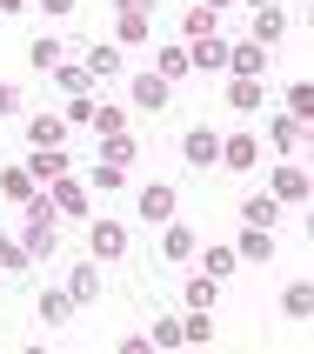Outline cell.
I'll return each mask as SVG.
<instances>
[{
  "label": "cell",
  "instance_id": "26",
  "mask_svg": "<svg viewBox=\"0 0 314 354\" xmlns=\"http://www.w3.org/2000/svg\"><path fill=\"white\" fill-rule=\"evenodd\" d=\"M181 341H214V315H207V308H194V315L181 321Z\"/></svg>",
  "mask_w": 314,
  "mask_h": 354
},
{
  "label": "cell",
  "instance_id": "24",
  "mask_svg": "<svg viewBox=\"0 0 314 354\" xmlns=\"http://www.w3.org/2000/svg\"><path fill=\"white\" fill-rule=\"evenodd\" d=\"M214 301H221V281L214 274H194V281H187V308H214Z\"/></svg>",
  "mask_w": 314,
  "mask_h": 354
},
{
  "label": "cell",
  "instance_id": "18",
  "mask_svg": "<svg viewBox=\"0 0 314 354\" xmlns=\"http://www.w3.org/2000/svg\"><path fill=\"white\" fill-rule=\"evenodd\" d=\"M275 201H308V174L301 167H275Z\"/></svg>",
  "mask_w": 314,
  "mask_h": 354
},
{
  "label": "cell",
  "instance_id": "28",
  "mask_svg": "<svg viewBox=\"0 0 314 354\" xmlns=\"http://www.w3.org/2000/svg\"><path fill=\"white\" fill-rule=\"evenodd\" d=\"M27 261H34V254H27V248H20V241H7V234H0V268H7V274H20V268H27Z\"/></svg>",
  "mask_w": 314,
  "mask_h": 354
},
{
  "label": "cell",
  "instance_id": "22",
  "mask_svg": "<svg viewBox=\"0 0 314 354\" xmlns=\"http://www.w3.org/2000/svg\"><path fill=\"white\" fill-rule=\"evenodd\" d=\"M27 134H34V147H67V127H60L54 114H34V127H27Z\"/></svg>",
  "mask_w": 314,
  "mask_h": 354
},
{
  "label": "cell",
  "instance_id": "16",
  "mask_svg": "<svg viewBox=\"0 0 314 354\" xmlns=\"http://www.w3.org/2000/svg\"><path fill=\"white\" fill-rule=\"evenodd\" d=\"M47 201H54V214H80V207H87V187H74V180L60 174V180H54V194H47Z\"/></svg>",
  "mask_w": 314,
  "mask_h": 354
},
{
  "label": "cell",
  "instance_id": "38",
  "mask_svg": "<svg viewBox=\"0 0 314 354\" xmlns=\"http://www.w3.org/2000/svg\"><path fill=\"white\" fill-rule=\"evenodd\" d=\"M40 14H74V0H40Z\"/></svg>",
  "mask_w": 314,
  "mask_h": 354
},
{
  "label": "cell",
  "instance_id": "19",
  "mask_svg": "<svg viewBox=\"0 0 314 354\" xmlns=\"http://www.w3.org/2000/svg\"><path fill=\"white\" fill-rule=\"evenodd\" d=\"M0 194L7 201H34V174H27V167H0Z\"/></svg>",
  "mask_w": 314,
  "mask_h": 354
},
{
  "label": "cell",
  "instance_id": "8",
  "mask_svg": "<svg viewBox=\"0 0 314 354\" xmlns=\"http://www.w3.org/2000/svg\"><path fill=\"white\" fill-rule=\"evenodd\" d=\"M181 194L174 187H140V221H174Z\"/></svg>",
  "mask_w": 314,
  "mask_h": 354
},
{
  "label": "cell",
  "instance_id": "30",
  "mask_svg": "<svg viewBox=\"0 0 314 354\" xmlns=\"http://www.w3.org/2000/svg\"><path fill=\"white\" fill-rule=\"evenodd\" d=\"M54 74H60V87H67V94H87V80H94V74H87V67H67V60H60Z\"/></svg>",
  "mask_w": 314,
  "mask_h": 354
},
{
  "label": "cell",
  "instance_id": "40",
  "mask_svg": "<svg viewBox=\"0 0 314 354\" xmlns=\"http://www.w3.org/2000/svg\"><path fill=\"white\" fill-rule=\"evenodd\" d=\"M201 7H214V14H221V7H228V0H201Z\"/></svg>",
  "mask_w": 314,
  "mask_h": 354
},
{
  "label": "cell",
  "instance_id": "33",
  "mask_svg": "<svg viewBox=\"0 0 314 354\" xmlns=\"http://www.w3.org/2000/svg\"><path fill=\"white\" fill-rule=\"evenodd\" d=\"M120 120H127L120 107H94V120H87V127H100V134H120Z\"/></svg>",
  "mask_w": 314,
  "mask_h": 354
},
{
  "label": "cell",
  "instance_id": "25",
  "mask_svg": "<svg viewBox=\"0 0 314 354\" xmlns=\"http://www.w3.org/2000/svg\"><path fill=\"white\" fill-rule=\"evenodd\" d=\"M201 274L228 281V274H234V248H207V254H201Z\"/></svg>",
  "mask_w": 314,
  "mask_h": 354
},
{
  "label": "cell",
  "instance_id": "32",
  "mask_svg": "<svg viewBox=\"0 0 314 354\" xmlns=\"http://www.w3.org/2000/svg\"><path fill=\"white\" fill-rule=\"evenodd\" d=\"M181 341V321H154V328H147V348H174Z\"/></svg>",
  "mask_w": 314,
  "mask_h": 354
},
{
  "label": "cell",
  "instance_id": "10",
  "mask_svg": "<svg viewBox=\"0 0 314 354\" xmlns=\"http://www.w3.org/2000/svg\"><path fill=\"white\" fill-rule=\"evenodd\" d=\"M67 295H74V308L100 295V268H94V261H74V268H67Z\"/></svg>",
  "mask_w": 314,
  "mask_h": 354
},
{
  "label": "cell",
  "instance_id": "31",
  "mask_svg": "<svg viewBox=\"0 0 314 354\" xmlns=\"http://www.w3.org/2000/svg\"><path fill=\"white\" fill-rule=\"evenodd\" d=\"M27 60H34V67H47V74H54V67H60V47H54V40H34V47H27Z\"/></svg>",
  "mask_w": 314,
  "mask_h": 354
},
{
  "label": "cell",
  "instance_id": "37",
  "mask_svg": "<svg viewBox=\"0 0 314 354\" xmlns=\"http://www.w3.org/2000/svg\"><path fill=\"white\" fill-rule=\"evenodd\" d=\"M0 114H20V87H7V80H0Z\"/></svg>",
  "mask_w": 314,
  "mask_h": 354
},
{
  "label": "cell",
  "instance_id": "34",
  "mask_svg": "<svg viewBox=\"0 0 314 354\" xmlns=\"http://www.w3.org/2000/svg\"><path fill=\"white\" fill-rule=\"evenodd\" d=\"M147 34V14H127V7H120V40H140Z\"/></svg>",
  "mask_w": 314,
  "mask_h": 354
},
{
  "label": "cell",
  "instance_id": "2",
  "mask_svg": "<svg viewBox=\"0 0 314 354\" xmlns=\"http://www.w3.org/2000/svg\"><path fill=\"white\" fill-rule=\"evenodd\" d=\"M87 241H94V261H120L127 254V227H120V221H94Z\"/></svg>",
  "mask_w": 314,
  "mask_h": 354
},
{
  "label": "cell",
  "instance_id": "9",
  "mask_svg": "<svg viewBox=\"0 0 314 354\" xmlns=\"http://www.w3.org/2000/svg\"><path fill=\"white\" fill-rule=\"evenodd\" d=\"M27 174H34V187H40V180H47V187H54V180L67 174V147H40V154L27 160Z\"/></svg>",
  "mask_w": 314,
  "mask_h": 354
},
{
  "label": "cell",
  "instance_id": "17",
  "mask_svg": "<svg viewBox=\"0 0 314 354\" xmlns=\"http://www.w3.org/2000/svg\"><path fill=\"white\" fill-rule=\"evenodd\" d=\"M301 140H308V114H281V120H275V147H288V154H295Z\"/></svg>",
  "mask_w": 314,
  "mask_h": 354
},
{
  "label": "cell",
  "instance_id": "23",
  "mask_svg": "<svg viewBox=\"0 0 314 354\" xmlns=\"http://www.w3.org/2000/svg\"><path fill=\"white\" fill-rule=\"evenodd\" d=\"M281 34H288V14H281V7H261L255 14V40L268 47V40H281Z\"/></svg>",
  "mask_w": 314,
  "mask_h": 354
},
{
  "label": "cell",
  "instance_id": "4",
  "mask_svg": "<svg viewBox=\"0 0 314 354\" xmlns=\"http://www.w3.org/2000/svg\"><path fill=\"white\" fill-rule=\"evenodd\" d=\"M187 67H201V74H221V67H228V40H221V34L194 40V47H187Z\"/></svg>",
  "mask_w": 314,
  "mask_h": 354
},
{
  "label": "cell",
  "instance_id": "13",
  "mask_svg": "<svg viewBox=\"0 0 314 354\" xmlns=\"http://www.w3.org/2000/svg\"><path fill=\"white\" fill-rule=\"evenodd\" d=\"M40 321H47V328H67V321H74V295L47 288V295H40Z\"/></svg>",
  "mask_w": 314,
  "mask_h": 354
},
{
  "label": "cell",
  "instance_id": "6",
  "mask_svg": "<svg viewBox=\"0 0 314 354\" xmlns=\"http://www.w3.org/2000/svg\"><path fill=\"white\" fill-rule=\"evenodd\" d=\"M181 154L194 160V167H214V160H221V134H214V127H194V134L181 140Z\"/></svg>",
  "mask_w": 314,
  "mask_h": 354
},
{
  "label": "cell",
  "instance_id": "41",
  "mask_svg": "<svg viewBox=\"0 0 314 354\" xmlns=\"http://www.w3.org/2000/svg\"><path fill=\"white\" fill-rule=\"evenodd\" d=\"M255 7H268V0H255Z\"/></svg>",
  "mask_w": 314,
  "mask_h": 354
},
{
  "label": "cell",
  "instance_id": "14",
  "mask_svg": "<svg viewBox=\"0 0 314 354\" xmlns=\"http://www.w3.org/2000/svg\"><path fill=\"white\" fill-rule=\"evenodd\" d=\"M120 67H127V60H120V47H107V40H100V47H87V74H94V80H114Z\"/></svg>",
  "mask_w": 314,
  "mask_h": 354
},
{
  "label": "cell",
  "instance_id": "12",
  "mask_svg": "<svg viewBox=\"0 0 314 354\" xmlns=\"http://www.w3.org/2000/svg\"><path fill=\"white\" fill-rule=\"evenodd\" d=\"M160 254H167V261H187V254H194V234H187L181 221H160Z\"/></svg>",
  "mask_w": 314,
  "mask_h": 354
},
{
  "label": "cell",
  "instance_id": "1",
  "mask_svg": "<svg viewBox=\"0 0 314 354\" xmlns=\"http://www.w3.org/2000/svg\"><path fill=\"white\" fill-rule=\"evenodd\" d=\"M54 201H47V194H34V201H27V241H20V248H27V254H34V261H47V254H54V248H60V227H54Z\"/></svg>",
  "mask_w": 314,
  "mask_h": 354
},
{
  "label": "cell",
  "instance_id": "5",
  "mask_svg": "<svg viewBox=\"0 0 314 354\" xmlns=\"http://www.w3.org/2000/svg\"><path fill=\"white\" fill-rule=\"evenodd\" d=\"M174 100V80H160V74H140L134 80V107H147V114H160Z\"/></svg>",
  "mask_w": 314,
  "mask_h": 354
},
{
  "label": "cell",
  "instance_id": "36",
  "mask_svg": "<svg viewBox=\"0 0 314 354\" xmlns=\"http://www.w3.org/2000/svg\"><path fill=\"white\" fill-rule=\"evenodd\" d=\"M288 315H295V321H308V288H301V281L288 288Z\"/></svg>",
  "mask_w": 314,
  "mask_h": 354
},
{
  "label": "cell",
  "instance_id": "15",
  "mask_svg": "<svg viewBox=\"0 0 314 354\" xmlns=\"http://www.w3.org/2000/svg\"><path fill=\"white\" fill-rule=\"evenodd\" d=\"M241 221H248V227H275V194H248V201H241Z\"/></svg>",
  "mask_w": 314,
  "mask_h": 354
},
{
  "label": "cell",
  "instance_id": "11",
  "mask_svg": "<svg viewBox=\"0 0 314 354\" xmlns=\"http://www.w3.org/2000/svg\"><path fill=\"white\" fill-rule=\"evenodd\" d=\"M100 167H120V174H127V167H134V140L127 134H100Z\"/></svg>",
  "mask_w": 314,
  "mask_h": 354
},
{
  "label": "cell",
  "instance_id": "29",
  "mask_svg": "<svg viewBox=\"0 0 314 354\" xmlns=\"http://www.w3.org/2000/svg\"><path fill=\"white\" fill-rule=\"evenodd\" d=\"M228 100H234L241 114H255V107H261V87H255V80H234V87H228Z\"/></svg>",
  "mask_w": 314,
  "mask_h": 354
},
{
  "label": "cell",
  "instance_id": "35",
  "mask_svg": "<svg viewBox=\"0 0 314 354\" xmlns=\"http://www.w3.org/2000/svg\"><path fill=\"white\" fill-rule=\"evenodd\" d=\"M308 107H314V94L301 87V80H295V87H288V114H308Z\"/></svg>",
  "mask_w": 314,
  "mask_h": 354
},
{
  "label": "cell",
  "instance_id": "39",
  "mask_svg": "<svg viewBox=\"0 0 314 354\" xmlns=\"http://www.w3.org/2000/svg\"><path fill=\"white\" fill-rule=\"evenodd\" d=\"M20 7H27V0H0V14H20Z\"/></svg>",
  "mask_w": 314,
  "mask_h": 354
},
{
  "label": "cell",
  "instance_id": "20",
  "mask_svg": "<svg viewBox=\"0 0 314 354\" xmlns=\"http://www.w3.org/2000/svg\"><path fill=\"white\" fill-rule=\"evenodd\" d=\"M154 74H160V80H187V74H194V67H187V47H160Z\"/></svg>",
  "mask_w": 314,
  "mask_h": 354
},
{
  "label": "cell",
  "instance_id": "27",
  "mask_svg": "<svg viewBox=\"0 0 314 354\" xmlns=\"http://www.w3.org/2000/svg\"><path fill=\"white\" fill-rule=\"evenodd\" d=\"M187 34H194V40L221 34V14H214V7H187Z\"/></svg>",
  "mask_w": 314,
  "mask_h": 354
},
{
  "label": "cell",
  "instance_id": "3",
  "mask_svg": "<svg viewBox=\"0 0 314 354\" xmlns=\"http://www.w3.org/2000/svg\"><path fill=\"white\" fill-rule=\"evenodd\" d=\"M261 67H268V47H261V40H241V47H228V74H234V80H255Z\"/></svg>",
  "mask_w": 314,
  "mask_h": 354
},
{
  "label": "cell",
  "instance_id": "7",
  "mask_svg": "<svg viewBox=\"0 0 314 354\" xmlns=\"http://www.w3.org/2000/svg\"><path fill=\"white\" fill-rule=\"evenodd\" d=\"M255 154H261L255 134H228V140H221V160H228V174H248V167H255Z\"/></svg>",
  "mask_w": 314,
  "mask_h": 354
},
{
  "label": "cell",
  "instance_id": "21",
  "mask_svg": "<svg viewBox=\"0 0 314 354\" xmlns=\"http://www.w3.org/2000/svg\"><path fill=\"white\" fill-rule=\"evenodd\" d=\"M234 261H275V234H268V227H248V241H241Z\"/></svg>",
  "mask_w": 314,
  "mask_h": 354
}]
</instances>
